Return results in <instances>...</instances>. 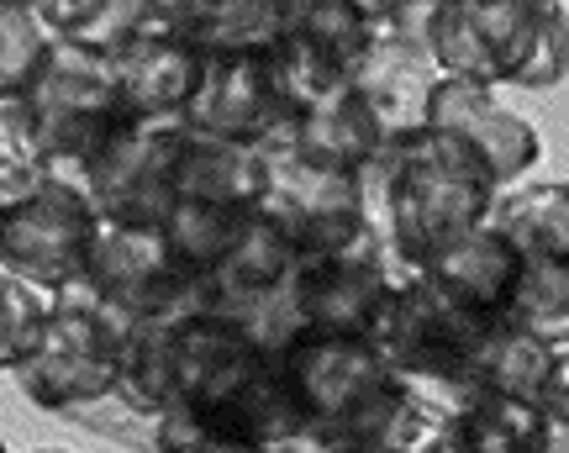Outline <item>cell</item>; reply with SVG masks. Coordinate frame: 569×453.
Returning <instances> with one entry per match:
<instances>
[{"label":"cell","instance_id":"2e32d148","mask_svg":"<svg viewBox=\"0 0 569 453\" xmlns=\"http://www.w3.org/2000/svg\"><path fill=\"white\" fill-rule=\"evenodd\" d=\"M438 80L443 74H438V63H432L422 38L375 32L365 59L353 63V80L348 84L375 111V122L386 127V138H396V132H411V127L427 122V95H432Z\"/></svg>","mask_w":569,"mask_h":453},{"label":"cell","instance_id":"603a6c76","mask_svg":"<svg viewBox=\"0 0 569 453\" xmlns=\"http://www.w3.org/2000/svg\"><path fill=\"white\" fill-rule=\"evenodd\" d=\"M248 211L253 207H243V201H206V195H180L174 201V211L159 226V238L169 248V259L184 269L190 285L222 269V259L232 253V243H238V232L248 222Z\"/></svg>","mask_w":569,"mask_h":453},{"label":"cell","instance_id":"5bb4252c","mask_svg":"<svg viewBox=\"0 0 569 453\" xmlns=\"http://www.w3.org/2000/svg\"><path fill=\"white\" fill-rule=\"evenodd\" d=\"M427 127H448V132H459V138H469V143L480 148L496 190L522 185L532 169H538V159H543L538 127L528 117L507 111V105L496 101V90H480V84H465V80L432 84V95H427Z\"/></svg>","mask_w":569,"mask_h":453},{"label":"cell","instance_id":"f546056e","mask_svg":"<svg viewBox=\"0 0 569 453\" xmlns=\"http://www.w3.org/2000/svg\"><path fill=\"white\" fill-rule=\"evenodd\" d=\"M63 422H74V427H84V433L96 437H111V443H122V449L132 453H153V433H159V416L153 412H138L132 401H122V395H96V401H84V406H69V412H59Z\"/></svg>","mask_w":569,"mask_h":453},{"label":"cell","instance_id":"44dd1931","mask_svg":"<svg viewBox=\"0 0 569 453\" xmlns=\"http://www.w3.org/2000/svg\"><path fill=\"white\" fill-rule=\"evenodd\" d=\"M180 38L201 63L269 53L280 38V0H184Z\"/></svg>","mask_w":569,"mask_h":453},{"label":"cell","instance_id":"30bf717a","mask_svg":"<svg viewBox=\"0 0 569 453\" xmlns=\"http://www.w3.org/2000/svg\"><path fill=\"white\" fill-rule=\"evenodd\" d=\"M407 274L396 269L390 248L380 243V232L353 238L348 248L332 253H306L290 269V301L301 311L306 332H327V338H369L380 306L390 301V290Z\"/></svg>","mask_w":569,"mask_h":453},{"label":"cell","instance_id":"ffe728a7","mask_svg":"<svg viewBox=\"0 0 569 453\" xmlns=\"http://www.w3.org/2000/svg\"><path fill=\"white\" fill-rule=\"evenodd\" d=\"M290 148L306 164L332 169V174H365L375 164V153L386 148V127L375 122V111L359 101V90L343 84L322 95L317 105H306L296 127H290Z\"/></svg>","mask_w":569,"mask_h":453},{"label":"cell","instance_id":"4fadbf2b","mask_svg":"<svg viewBox=\"0 0 569 453\" xmlns=\"http://www.w3.org/2000/svg\"><path fill=\"white\" fill-rule=\"evenodd\" d=\"M80 285L90 290L101 306L127 316V322H159V316L190 311V280H184V269L169 259L163 238L148 232V226L101 222Z\"/></svg>","mask_w":569,"mask_h":453},{"label":"cell","instance_id":"d6a6232c","mask_svg":"<svg viewBox=\"0 0 569 453\" xmlns=\"http://www.w3.org/2000/svg\"><path fill=\"white\" fill-rule=\"evenodd\" d=\"M32 453H63V449H32Z\"/></svg>","mask_w":569,"mask_h":453},{"label":"cell","instance_id":"83f0119b","mask_svg":"<svg viewBox=\"0 0 569 453\" xmlns=\"http://www.w3.org/2000/svg\"><path fill=\"white\" fill-rule=\"evenodd\" d=\"M48 180V164L38 153V132L21 95H0V207H17Z\"/></svg>","mask_w":569,"mask_h":453},{"label":"cell","instance_id":"836d02e7","mask_svg":"<svg viewBox=\"0 0 569 453\" xmlns=\"http://www.w3.org/2000/svg\"><path fill=\"white\" fill-rule=\"evenodd\" d=\"M0 453H11V449H6V443H0Z\"/></svg>","mask_w":569,"mask_h":453},{"label":"cell","instance_id":"e0dca14e","mask_svg":"<svg viewBox=\"0 0 569 453\" xmlns=\"http://www.w3.org/2000/svg\"><path fill=\"white\" fill-rule=\"evenodd\" d=\"M106 69H111V84H117L122 117H132V122H180L206 63L180 38L142 32L117 59H106Z\"/></svg>","mask_w":569,"mask_h":453},{"label":"cell","instance_id":"4316f807","mask_svg":"<svg viewBox=\"0 0 569 453\" xmlns=\"http://www.w3.org/2000/svg\"><path fill=\"white\" fill-rule=\"evenodd\" d=\"M501 322L569 343V259H522V280Z\"/></svg>","mask_w":569,"mask_h":453},{"label":"cell","instance_id":"7402d4cb","mask_svg":"<svg viewBox=\"0 0 569 453\" xmlns=\"http://www.w3.org/2000/svg\"><path fill=\"white\" fill-rule=\"evenodd\" d=\"M486 226H496L522 259H569V190L559 180L496 190Z\"/></svg>","mask_w":569,"mask_h":453},{"label":"cell","instance_id":"1f68e13d","mask_svg":"<svg viewBox=\"0 0 569 453\" xmlns=\"http://www.w3.org/2000/svg\"><path fill=\"white\" fill-rule=\"evenodd\" d=\"M543 453H569V416H559L549 427V443H543Z\"/></svg>","mask_w":569,"mask_h":453},{"label":"cell","instance_id":"5b68a950","mask_svg":"<svg viewBox=\"0 0 569 453\" xmlns=\"http://www.w3.org/2000/svg\"><path fill=\"white\" fill-rule=\"evenodd\" d=\"M486 332L490 328L480 316L453 306L427 274H407L375 316L369 349L380 353L386 370L401 374L407 385L448 401V395L469 391V374H475Z\"/></svg>","mask_w":569,"mask_h":453},{"label":"cell","instance_id":"f1b7e54d","mask_svg":"<svg viewBox=\"0 0 569 453\" xmlns=\"http://www.w3.org/2000/svg\"><path fill=\"white\" fill-rule=\"evenodd\" d=\"M48 32L38 21V6L27 0H0V95H21V84L32 80V69L48 53Z\"/></svg>","mask_w":569,"mask_h":453},{"label":"cell","instance_id":"8fae6325","mask_svg":"<svg viewBox=\"0 0 569 453\" xmlns=\"http://www.w3.org/2000/svg\"><path fill=\"white\" fill-rule=\"evenodd\" d=\"M369 48L365 6L353 0H280V38L269 48V69L280 80L284 101L301 117L306 105L343 90L353 63Z\"/></svg>","mask_w":569,"mask_h":453},{"label":"cell","instance_id":"ac0fdd59","mask_svg":"<svg viewBox=\"0 0 569 453\" xmlns=\"http://www.w3.org/2000/svg\"><path fill=\"white\" fill-rule=\"evenodd\" d=\"M559 416L507 401L490 391H459L443 401L438 433L427 443V453H543L549 427Z\"/></svg>","mask_w":569,"mask_h":453},{"label":"cell","instance_id":"277c9868","mask_svg":"<svg viewBox=\"0 0 569 453\" xmlns=\"http://www.w3.org/2000/svg\"><path fill=\"white\" fill-rule=\"evenodd\" d=\"M138 322L117 316L111 306H101L84 285H69L48 301V322H42L38 349L17 364V385L27 391L32 406L42 412H69L84 406L96 395L117 391L122 374V349L127 332Z\"/></svg>","mask_w":569,"mask_h":453},{"label":"cell","instance_id":"3957f363","mask_svg":"<svg viewBox=\"0 0 569 453\" xmlns=\"http://www.w3.org/2000/svg\"><path fill=\"white\" fill-rule=\"evenodd\" d=\"M422 42L443 80L553 90L569 69V11L553 0H427Z\"/></svg>","mask_w":569,"mask_h":453},{"label":"cell","instance_id":"d4e9b609","mask_svg":"<svg viewBox=\"0 0 569 453\" xmlns=\"http://www.w3.org/2000/svg\"><path fill=\"white\" fill-rule=\"evenodd\" d=\"M296 259H301V253L284 243L280 226L253 207L243 232H238V243H232V253L222 259V269L206 274V280H217V285H227V290H274V285H290Z\"/></svg>","mask_w":569,"mask_h":453},{"label":"cell","instance_id":"d590c367","mask_svg":"<svg viewBox=\"0 0 569 453\" xmlns=\"http://www.w3.org/2000/svg\"><path fill=\"white\" fill-rule=\"evenodd\" d=\"M390 453H396V449H390Z\"/></svg>","mask_w":569,"mask_h":453},{"label":"cell","instance_id":"52a82bcc","mask_svg":"<svg viewBox=\"0 0 569 453\" xmlns=\"http://www.w3.org/2000/svg\"><path fill=\"white\" fill-rule=\"evenodd\" d=\"M184 143H190L184 122H132L127 117L90 153L74 185L90 195L101 222L159 232L184 190Z\"/></svg>","mask_w":569,"mask_h":453},{"label":"cell","instance_id":"9a60e30c","mask_svg":"<svg viewBox=\"0 0 569 453\" xmlns=\"http://www.w3.org/2000/svg\"><path fill=\"white\" fill-rule=\"evenodd\" d=\"M469 391H490L549 416H569V343L538 338L517 322H490Z\"/></svg>","mask_w":569,"mask_h":453},{"label":"cell","instance_id":"9c48e42d","mask_svg":"<svg viewBox=\"0 0 569 453\" xmlns=\"http://www.w3.org/2000/svg\"><path fill=\"white\" fill-rule=\"evenodd\" d=\"M96 232H101V217L90 207V195L74 180L48 174L27 201L6 207L0 217V274L59 295L84 280Z\"/></svg>","mask_w":569,"mask_h":453},{"label":"cell","instance_id":"d6986e66","mask_svg":"<svg viewBox=\"0 0 569 453\" xmlns=\"http://www.w3.org/2000/svg\"><path fill=\"white\" fill-rule=\"evenodd\" d=\"M422 274L443 290L453 306H465L469 316H480L490 328V322H501L511 306V290L522 280V253H517L496 226H475V232L459 238L448 253H438Z\"/></svg>","mask_w":569,"mask_h":453},{"label":"cell","instance_id":"484cf974","mask_svg":"<svg viewBox=\"0 0 569 453\" xmlns=\"http://www.w3.org/2000/svg\"><path fill=\"white\" fill-rule=\"evenodd\" d=\"M184 132H190V127H184ZM180 195L243 201V207H253V195H259V153L190 132V143H184V190Z\"/></svg>","mask_w":569,"mask_h":453},{"label":"cell","instance_id":"e575fe53","mask_svg":"<svg viewBox=\"0 0 569 453\" xmlns=\"http://www.w3.org/2000/svg\"><path fill=\"white\" fill-rule=\"evenodd\" d=\"M0 217H6V207H0Z\"/></svg>","mask_w":569,"mask_h":453},{"label":"cell","instance_id":"4dcf8cb0","mask_svg":"<svg viewBox=\"0 0 569 453\" xmlns=\"http://www.w3.org/2000/svg\"><path fill=\"white\" fill-rule=\"evenodd\" d=\"M42 322H48L42 290L21 285L11 274H0V370H17L21 359L38 349Z\"/></svg>","mask_w":569,"mask_h":453},{"label":"cell","instance_id":"cb8c5ba5","mask_svg":"<svg viewBox=\"0 0 569 453\" xmlns=\"http://www.w3.org/2000/svg\"><path fill=\"white\" fill-rule=\"evenodd\" d=\"M38 21L53 42H69L90 59H117L127 42L142 38L148 0H42Z\"/></svg>","mask_w":569,"mask_h":453},{"label":"cell","instance_id":"ba28073f","mask_svg":"<svg viewBox=\"0 0 569 453\" xmlns=\"http://www.w3.org/2000/svg\"><path fill=\"white\" fill-rule=\"evenodd\" d=\"M253 153H259V195H253V207L280 226L284 243L296 248L301 259L306 253H332V248H348L353 238H365L369 211L359 174H332V169L306 164L301 153L290 148V138L253 148Z\"/></svg>","mask_w":569,"mask_h":453},{"label":"cell","instance_id":"7a4b0ae2","mask_svg":"<svg viewBox=\"0 0 569 453\" xmlns=\"http://www.w3.org/2000/svg\"><path fill=\"white\" fill-rule=\"evenodd\" d=\"M365 180L369 232H380L401 274H422L438 253L486 226L496 180L480 148L448 127H411L386 138Z\"/></svg>","mask_w":569,"mask_h":453},{"label":"cell","instance_id":"8992f818","mask_svg":"<svg viewBox=\"0 0 569 453\" xmlns=\"http://www.w3.org/2000/svg\"><path fill=\"white\" fill-rule=\"evenodd\" d=\"M21 105L32 117L48 174H63V180H80L90 153L127 122L106 59H90L69 42H48L32 80L21 84Z\"/></svg>","mask_w":569,"mask_h":453},{"label":"cell","instance_id":"6da1fadb","mask_svg":"<svg viewBox=\"0 0 569 453\" xmlns=\"http://www.w3.org/2000/svg\"><path fill=\"white\" fill-rule=\"evenodd\" d=\"M280 380L317 453H427L443 401L386 370L369 338L306 332L280 359Z\"/></svg>","mask_w":569,"mask_h":453},{"label":"cell","instance_id":"7c38bea8","mask_svg":"<svg viewBox=\"0 0 569 453\" xmlns=\"http://www.w3.org/2000/svg\"><path fill=\"white\" fill-rule=\"evenodd\" d=\"M180 122L201 138L232 148H264L290 138L296 127V105L284 101L280 80L269 69V53H248V59H211L201 69V84Z\"/></svg>","mask_w":569,"mask_h":453}]
</instances>
